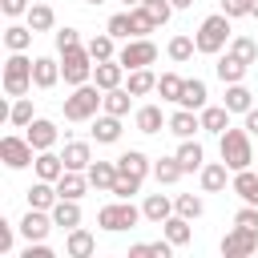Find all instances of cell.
I'll return each mask as SVG.
<instances>
[{
	"mask_svg": "<svg viewBox=\"0 0 258 258\" xmlns=\"http://www.w3.org/2000/svg\"><path fill=\"white\" fill-rule=\"evenodd\" d=\"M194 40H198V52H206V56H218V52L230 44V16H226V12H214V16H206V20L198 24Z\"/></svg>",
	"mask_w": 258,
	"mask_h": 258,
	"instance_id": "obj_1",
	"label": "cell"
},
{
	"mask_svg": "<svg viewBox=\"0 0 258 258\" xmlns=\"http://www.w3.org/2000/svg\"><path fill=\"white\" fill-rule=\"evenodd\" d=\"M101 101H105V93L89 81V85H77L69 97H64V121H93L97 113H101Z\"/></svg>",
	"mask_w": 258,
	"mask_h": 258,
	"instance_id": "obj_2",
	"label": "cell"
},
{
	"mask_svg": "<svg viewBox=\"0 0 258 258\" xmlns=\"http://www.w3.org/2000/svg\"><path fill=\"white\" fill-rule=\"evenodd\" d=\"M218 149H222V161L230 169H250V161H254V145H250V129L246 125L242 129H226L218 137Z\"/></svg>",
	"mask_w": 258,
	"mask_h": 258,
	"instance_id": "obj_3",
	"label": "cell"
},
{
	"mask_svg": "<svg viewBox=\"0 0 258 258\" xmlns=\"http://www.w3.org/2000/svg\"><path fill=\"white\" fill-rule=\"evenodd\" d=\"M93 69H97V60L89 56L85 44L60 52V77H64V85H73V89H77V85H89V81H93Z\"/></svg>",
	"mask_w": 258,
	"mask_h": 258,
	"instance_id": "obj_4",
	"label": "cell"
},
{
	"mask_svg": "<svg viewBox=\"0 0 258 258\" xmlns=\"http://www.w3.org/2000/svg\"><path fill=\"white\" fill-rule=\"evenodd\" d=\"M28 89H36L32 85V56L8 52V60H4V93L8 97H28Z\"/></svg>",
	"mask_w": 258,
	"mask_h": 258,
	"instance_id": "obj_5",
	"label": "cell"
},
{
	"mask_svg": "<svg viewBox=\"0 0 258 258\" xmlns=\"http://www.w3.org/2000/svg\"><path fill=\"white\" fill-rule=\"evenodd\" d=\"M141 218H145V214H141L133 202H121V198H117L113 206H101V210H97V226L109 230V234H117V230H133Z\"/></svg>",
	"mask_w": 258,
	"mask_h": 258,
	"instance_id": "obj_6",
	"label": "cell"
},
{
	"mask_svg": "<svg viewBox=\"0 0 258 258\" xmlns=\"http://www.w3.org/2000/svg\"><path fill=\"white\" fill-rule=\"evenodd\" d=\"M117 60H121L125 69H149V64L157 60V44H153L149 36H133V40H125V44L117 48Z\"/></svg>",
	"mask_w": 258,
	"mask_h": 258,
	"instance_id": "obj_7",
	"label": "cell"
},
{
	"mask_svg": "<svg viewBox=\"0 0 258 258\" xmlns=\"http://www.w3.org/2000/svg\"><path fill=\"white\" fill-rule=\"evenodd\" d=\"M0 161H4L8 169H28V165L36 161V149H32L28 137L8 133V137H0Z\"/></svg>",
	"mask_w": 258,
	"mask_h": 258,
	"instance_id": "obj_8",
	"label": "cell"
},
{
	"mask_svg": "<svg viewBox=\"0 0 258 258\" xmlns=\"http://www.w3.org/2000/svg\"><path fill=\"white\" fill-rule=\"evenodd\" d=\"M254 250H258V234H254V230H246V226L226 230V238H222V254H226V258H246V254H254Z\"/></svg>",
	"mask_w": 258,
	"mask_h": 258,
	"instance_id": "obj_9",
	"label": "cell"
},
{
	"mask_svg": "<svg viewBox=\"0 0 258 258\" xmlns=\"http://www.w3.org/2000/svg\"><path fill=\"white\" fill-rule=\"evenodd\" d=\"M52 226H56V222H52L48 210H32V206H28V214L20 218V234H24V242H44Z\"/></svg>",
	"mask_w": 258,
	"mask_h": 258,
	"instance_id": "obj_10",
	"label": "cell"
},
{
	"mask_svg": "<svg viewBox=\"0 0 258 258\" xmlns=\"http://www.w3.org/2000/svg\"><path fill=\"white\" fill-rule=\"evenodd\" d=\"M125 64L113 56V60H97V69H93V85L101 89V93H109V89H121V81H125Z\"/></svg>",
	"mask_w": 258,
	"mask_h": 258,
	"instance_id": "obj_11",
	"label": "cell"
},
{
	"mask_svg": "<svg viewBox=\"0 0 258 258\" xmlns=\"http://www.w3.org/2000/svg\"><path fill=\"white\" fill-rule=\"evenodd\" d=\"M198 173H202V194H222V189L230 185V173H234V169H230L226 161H206Z\"/></svg>",
	"mask_w": 258,
	"mask_h": 258,
	"instance_id": "obj_12",
	"label": "cell"
},
{
	"mask_svg": "<svg viewBox=\"0 0 258 258\" xmlns=\"http://www.w3.org/2000/svg\"><path fill=\"white\" fill-rule=\"evenodd\" d=\"M56 81H64L60 77V60L56 56H32V85L36 89H52Z\"/></svg>",
	"mask_w": 258,
	"mask_h": 258,
	"instance_id": "obj_13",
	"label": "cell"
},
{
	"mask_svg": "<svg viewBox=\"0 0 258 258\" xmlns=\"http://www.w3.org/2000/svg\"><path fill=\"white\" fill-rule=\"evenodd\" d=\"M24 137H28V141H32V149L40 153V149H52V145H56L60 129H56V125H52L48 117H36V121H32V125L24 129Z\"/></svg>",
	"mask_w": 258,
	"mask_h": 258,
	"instance_id": "obj_14",
	"label": "cell"
},
{
	"mask_svg": "<svg viewBox=\"0 0 258 258\" xmlns=\"http://www.w3.org/2000/svg\"><path fill=\"white\" fill-rule=\"evenodd\" d=\"M93 250H97V238H93L85 226L64 230V254H69V258H89Z\"/></svg>",
	"mask_w": 258,
	"mask_h": 258,
	"instance_id": "obj_15",
	"label": "cell"
},
{
	"mask_svg": "<svg viewBox=\"0 0 258 258\" xmlns=\"http://www.w3.org/2000/svg\"><path fill=\"white\" fill-rule=\"evenodd\" d=\"M165 129H169L173 137H181V141H185V137H194V133L202 129V113H198V109H181V105H177V113L169 117V125H165Z\"/></svg>",
	"mask_w": 258,
	"mask_h": 258,
	"instance_id": "obj_16",
	"label": "cell"
},
{
	"mask_svg": "<svg viewBox=\"0 0 258 258\" xmlns=\"http://www.w3.org/2000/svg\"><path fill=\"white\" fill-rule=\"evenodd\" d=\"M93 141L97 145H117L121 141V117H113V113L93 117Z\"/></svg>",
	"mask_w": 258,
	"mask_h": 258,
	"instance_id": "obj_17",
	"label": "cell"
},
{
	"mask_svg": "<svg viewBox=\"0 0 258 258\" xmlns=\"http://www.w3.org/2000/svg\"><path fill=\"white\" fill-rule=\"evenodd\" d=\"M117 173H133V177H141V181H145V177L153 173V161H149L141 149H125V153L117 157Z\"/></svg>",
	"mask_w": 258,
	"mask_h": 258,
	"instance_id": "obj_18",
	"label": "cell"
},
{
	"mask_svg": "<svg viewBox=\"0 0 258 258\" xmlns=\"http://www.w3.org/2000/svg\"><path fill=\"white\" fill-rule=\"evenodd\" d=\"M230 189H234L246 206H258V173H254V169H234Z\"/></svg>",
	"mask_w": 258,
	"mask_h": 258,
	"instance_id": "obj_19",
	"label": "cell"
},
{
	"mask_svg": "<svg viewBox=\"0 0 258 258\" xmlns=\"http://www.w3.org/2000/svg\"><path fill=\"white\" fill-rule=\"evenodd\" d=\"M60 157H64V169H81L85 173L93 165V145L89 141H64V153Z\"/></svg>",
	"mask_w": 258,
	"mask_h": 258,
	"instance_id": "obj_20",
	"label": "cell"
},
{
	"mask_svg": "<svg viewBox=\"0 0 258 258\" xmlns=\"http://www.w3.org/2000/svg\"><path fill=\"white\" fill-rule=\"evenodd\" d=\"M56 181H44V177H36L32 185H28V206L32 210H52L56 206Z\"/></svg>",
	"mask_w": 258,
	"mask_h": 258,
	"instance_id": "obj_21",
	"label": "cell"
},
{
	"mask_svg": "<svg viewBox=\"0 0 258 258\" xmlns=\"http://www.w3.org/2000/svg\"><path fill=\"white\" fill-rule=\"evenodd\" d=\"M48 214H52V222H56L60 230L81 226V202H77V198H56V206H52Z\"/></svg>",
	"mask_w": 258,
	"mask_h": 258,
	"instance_id": "obj_22",
	"label": "cell"
},
{
	"mask_svg": "<svg viewBox=\"0 0 258 258\" xmlns=\"http://www.w3.org/2000/svg\"><path fill=\"white\" fill-rule=\"evenodd\" d=\"M161 238H169L173 246H185V242L194 238V226H189V218H181V214L173 210V214L161 222Z\"/></svg>",
	"mask_w": 258,
	"mask_h": 258,
	"instance_id": "obj_23",
	"label": "cell"
},
{
	"mask_svg": "<svg viewBox=\"0 0 258 258\" xmlns=\"http://www.w3.org/2000/svg\"><path fill=\"white\" fill-rule=\"evenodd\" d=\"M246 69H250V64H246V60H238L234 52L218 56V64H214V73H218V81H222V85H238V81L246 77Z\"/></svg>",
	"mask_w": 258,
	"mask_h": 258,
	"instance_id": "obj_24",
	"label": "cell"
},
{
	"mask_svg": "<svg viewBox=\"0 0 258 258\" xmlns=\"http://www.w3.org/2000/svg\"><path fill=\"white\" fill-rule=\"evenodd\" d=\"M133 125H137V133H161L169 121L161 117V105H141L133 113Z\"/></svg>",
	"mask_w": 258,
	"mask_h": 258,
	"instance_id": "obj_25",
	"label": "cell"
},
{
	"mask_svg": "<svg viewBox=\"0 0 258 258\" xmlns=\"http://www.w3.org/2000/svg\"><path fill=\"white\" fill-rule=\"evenodd\" d=\"M177 161H181V169L185 173H194V169H202L206 165V149H202V141H194V137H185L181 145H177V153H173Z\"/></svg>",
	"mask_w": 258,
	"mask_h": 258,
	"instance_id": "obj_26",
	"label": "cell"
},
{
	"mask_svg": "<svg viewBox=\"0 0 258 258\" xmlns=\"http://www.w3.org/2000/svg\"><path fill=\"white\" fill-rule=\"evenodd\" d=\"M32 169H36V177L56 181V177L64 173V157H60V153H52V149H40V153H36V161H32Z\"/></svg>",
	"mask_w": 258,
	"mask_h": 258,
	"instance_id": "obj_27",
	"label": "cell"
},
{
	"mask_svg": "<svg viewBox=\"0 0 258 258\" xmlns=\"http://www.w3.org/2000/svg\"><path fill=\"white\" fill-rule=\"evenodd\" d=\"M141 214H145V222L161 226V222L173 214V202H169L165 194H145V202H141Z\"/></svg>",
	"mask_w": 258,
	"mask_h": 258,
	"instance_id": "obj_28",
	"label": "cell"
},
{
	"mask_svg": "<svg viewBox=\"0 0 258 258\" xmlns=\"http://www.w3.org/2000/svg\"><path fill=\"white\" fill-rule=\"evenodd\" d=\"M129 109H133V93L125 85L121 89H109L105 101H101V113H113V117H129Z\"/></svg>",
	"mask_w": 258,
	"mask_h": 258,
	"instance_id": "obj_29",
	"label": "cell"
},
{
	"mask_svg": "<svg viewBox=\"0 0 258 258\" xmlns=\"http://www.w3.org/2000/svg\"><path fill=\"white\" fill-rule=\"evenodd\" d=\"M28 28H32V32H52V28H56V12H52V4L32 0V8H28Z\"/></svg>",
	"mask_w": 258,
	"mask_h": 258,
	"instance_id": "obj_30",
	"label": "cell"
},
{
	"mask_svg": "<svg viewBox=\"0 0 258 258\" xmlns=\"http://www.w3.org/2000/svg\"><path fill=\"white\" fill-rule=\"evenodd\" d=\"M202 129L222 137V133L230 129V109H226V105H206V109H202Z\"/></svg>",
	"mask_w": 258,
	"mask_h": 258,
	"instance_id": "obj_31",
	"label": "cell"
},
{
	"mask_svg": "<svg viewBox=\"0 0 258 258\" xmlns=\"http://www.w3.org/2000/svg\"><path fill=\"white\" fill-rule=\"evenodd\" d=\"M85 173H89V185H93V189H113V181H117V161H93Z\"/></svg>",
	"mask_w": 258,
	"mask_h": 258,
	"instance_id": "obj_32",
	"label": "cell"
},
{
	"mask_svg": "<svg viewBox=\"0 0 258 258\" xmlns=\"http://www.w3.org/2000/svg\"><path fill=\"white\" fill-rule=\"evenodd\" d=\"M32 36H36V32H32L28 24H8V28H4V48H8V52H28Z\"/></svg>",
	"mask_w": 258,
	"mask_h": 258,
	"instance_id": "obj_33",
	"label": "cell"
},
{
	"mask_svg": "<svg viewBox=\"0 0 258 258\" xmlns=\"http://www.w3.org/2000/svg\"><path fill=\"white\" fill-rule=\"evenodd\" d=\"M125 89H129L133 97H149V93H157V77H153L149 69H129Z\"/></svg>",
	"mask_w": 258,
	"mask_h": 258,
	"instance_id": "obj_34",
	"label": "cell"
},
{
	"mask_svg": "<svg viewBox=\"0 0 258 258\" xmlns=\"http://www.w3.org/2000/svg\"><path fill=\"white\" fill-rule=\"evenodd\" d=\"M230 113H246V109H254V93L238 81V85H226V101H222Z\"/></svg>",
	"mask_w": 258,
	"mask_h": 258,
	"instance_id": "obj_35",
	"label": "cell"
},
{
	"mask_svg": "<svg viewBox=\"0 0 258 258\" xmlns=\"http://www.w3.org/2000/svg\"><path fill=\"white\" fill-rule=\"evenodd\" d=\"M36 117H32V97H12V105H8V125L12 129H28Z\"/></svg>",
	"mask_w": 258,
	"mask_h": 258,
	"instance_id": "obj_36",
	"label": "cell"
},
{
	"mask_svg": "<svg viewBox=\"0 0 258 258\" xmlns=\"http://www.w3.org/2000/svg\"><path fill=\"white\" fill-rule=\"evenodd\" d=\"M85 48H89L93 60H113V56H117V36H113V32H97Z\"/></svg>",
	"mask_w": 258,
	"mask_h": 258,
	"instance_id": "obj_37",
	"label": "cell"
},
{
	"mask_svg": "<svg viewBox=\"0 0 258 258\" xmlns=\"http://www.w3.org/2000/svg\"><path fill=\"white\" fill-rule=\"evenodd\" d=\"M206 97H210V93H206V81H198V77H194V81H185V89H181V101H177V105H181V109H198V113H202V109H206Z\"/></svg>",
	"mask_w": 258,
	"mask_h": 258,
	"instance_id": "obj_38",
	"label": "cell"
},
{
	"mask_svg": "<svg viewBox=\"0 0 258 258\" xmlns=\"http://www.w3.org/2000/svg\"><path fill=\"white\" fill-rule=\"evenodd\" d=\"M181 161L177 157H157L153 161V177H157V185H173V181H181Z\"/></svg>",
	"mask_w": 258,
	"mask_h": 258,
	"instance_id": "obj_39",
	"label": "cell"
},
{
	"mask_svg": "<svg viewBox=\"0 0 258 258\" xmlns=\"http://www.w3.org/2000/svg\"><path fill=\"white\" fill-rule=\"evenodd\" d=\"M165 52H169L173 64H185V60L198 52V40H194V36H173V40L165 44Z\"/></svg>",
	"mask_w": 258,
	"mask_h": 258,
	"instance_id": "obj_40",
	"label": "cell"
},
{
	"mask_svg": "<svg viewBox=\"0 0 258 258\" xmlns=\"http://www.w3.org/2000/svg\"><path fill=\"white\" fill-rule=\"evenodd\" d=\"M181 89H185V77H177V73H161L157 77V93H161V101H181Z\"/></svg>",
	"mask_w": 258,
	"mask_h": 258,
	"instance_id": "obj_41",
	"label": "cell"
},
{
	"mask_svg": "<svg viewBox=\"0 0 258 258\" xmlns=\"http://www.w3.org/2000/svg\"><path fill=\"white\" fill-rule=\"evenodd\" d=\"M226 52H234V56L246 60V64H254V60H258V40H250V36H230Z\"/></svg>",
	"mask_w": 258,
	"mask_h": 258,
	"instance_id": "obj_42",
	"label": "cell"
},
{
	"mask_svg": "<svg viewBox=\"0 0 258 258\" xmlns=\"http://www.w3.org/2000/svg\"><path fill=\"white\" fill-rule=\"evenodd\" d=\"M173 210H177L181 218H189V222H194V218H202L206 202H202L198 194H177V198H173Z\"/></svg>",
	"mask_w": 258,
	"mask_h": 258,
	"instance_id": "obj_43",
	"label": "cell"
},
{
	"mask_svg": "<svg viewBox=\"0 0 258 258\" xmlns=\"http://www.w3.org/2000/svg\"><path fill=\"white\" fill-rule=\"evenodd\" d=\"M109 194H117L121 202H129L133 194H141V177H133V173H117V181H113Z\"/></svg>",
	"mask_w": 258,
	"mask_h": 258,
	"instance_id": "obj_44",
	"label": "cell"
},
{
	"mask_svg": "<svg viewBox=\"0 0 258 258\" xmlns=\"http://www.w3.org/2000/svg\"><path fill=\"white\" fill-rule=\"evenodd\" d=\"M105 32H113L117 40H133V20H129V12H117V16H109Z\"/></svg>",
	"mask_w": 258,
	"mask_h": 258,
	"instance_id": "obj_45",
	"label": "cell"
},
{
	"mask_svg": "<svg viewBox=\"0 0 258 258\" xmlns=\"http://www.w3.org/2000/svg\"><path fill=\"white\" fill-rule=\"evenodd\" d=\"M129 20H133V36H149V32L157 28V20H153L141 4H137V8H129Z\"/></svg>",
	"mask_w": 258,
	"mask_h": 258,
	"instance_id": "obj_46",
	"label": "cell"
},
{
	"mask_svg": "<svg viewBox=\"0 0 258 258\" xmlns=\"http://www.w3.org/2000/svg\"><path fill=\"white\" fill-rule=\"evenodd\" d=\"M141 8H145L157 24H169V16H173V0H141Z\"/></svg>",
	"mask_w": 258,
	"mask_h": 258,
	"instance_id": "obj_47",
	"label": "cell"
},
{
	"mask_svg": "<svg viewBox=\"0 0 258 258\" xmlns=\"http://www.w3.org/2000/svg\"><path fill=\"white\" fill-rule=\"evenodd\" d=\"M52 36H56V52H64V48H77V44H81V32H77V28H69V24H64V28H56Z\"/></svg>",
	"mask_w": 258,
	"mask_h": 258,
	"instance_id": "obj_48",
	"label": "cell"
},
{
	"mask_svg": "<svg viewBox=\"0 0 258 258\" xmlns=\"http://www.w3.org/2000/svg\"><path fill=\"white\" fill-rule=\"evenodd\" d=\"M234 226H246V230L258 234V206H246V202H242V210L234 214Z\"/></svg>",
	"mask_w": 258,
	"mask_h": 258,
	"instance_id": "obj_49",
	"label": "cell"
},
{
	"mask_svg": "<svg viewBox=\"0 0 258 258\" xmlns=\"http://www.w3.org/2000/svg\"><path fill=\"white\" fill-rule=\"evenodd\" d=\"M16 230H20V226H12L8 218H0V254H8V250H12V238H16Z\"/></svg>",
	"mask_w": 258,
	"mask_h": 258,
	"instance_id": "obj_50",
	"label": "cell"
},
{
	"mask_svg": "<svg viewBox=\"0 0 258 258\" xmlns=\"http://www.w3.org/2000/svg\"><path fill=\"white\" fill-rule=\"evenodd\" d=\"M222 12H226L230 20H238V16H250V0H222Z\"/></svg>",
	"mask_w": 258,
	"mask_h": 258,
	"instance_id": "obj_51",
	"label": "cell"
},
{
	"mask_svg": "<svg viewBox=\"0 0 258 258\" xmlns=\"http://www.w3.org/2000/svg\"><path fill=\"white\" fill-rule=\"evenodd\" d=\"M28 8H32L28 0H0V12L4 16H28Z\"/></svg>",
	"mask_w": 258,
	"mask_h": 258,
	"instance_id": "obj_52",
	"label": "cell"
},
{
	"mask_svg": "<svg viewBox=\"0 0 258 258\" xmlns=\"http://www.w3.org/2000/svg\"><path fill=\"white\" fill-rule=\"evenodd\" d=\"M20 258H52V246H48V242H28Z\"/></svg>",
	"mask_w": 258,
	"mask_h": 258,
	"instance_id": "obj_53",
	"label": "cell"
},
{
	"mask_svg": "<svg viewBox=\"0 0 258 258\" xmlns=\"http://www.w3.org/2000/svg\"><path fill=\"white\" fill-rule=\"evenodd\" d=\"M242 117H246V129H250V133L258 137V105H254V109H246Z\"/></svg>",
	"mask_w": 258,
	"mask_h": 258,
	"instance_id": "obj_54",
	"label": "cell"
},
{
	"mask_svg": "<svg viewBox=\"0 0 258 258\" xmlns=\"http://www.w3.org/2000/svg\"><path fill=\"white\" fill-rule=\"evenodd\" d=\"M173 8H194V0H173Z\"/></svg>",
	"mask_w": 258,
	"mask_h": 258,
	"instance_id": "obj_55",
	"label": "cell"
},
{
	"mask_svg": "<svg viewBox=\"0 0 258 258\" xmlns=\"http://www.w3.org/2000/svg\"><path fill=\"white\" fill-rule=\"evenodd\" d=\"M250 16H258V0H250Z\"/></svg>",
	"mask_w": 258,
	"mask_h": 258,
	"instance_id": "obj_56",
	"label": "cell"
},
{
	"mask_svg": "<svg viewBox=\"0 0 258 258\" xmlns=\"http://www.w3.org/2000/svg\"><path fill=\"white\" fill-rule=\"evenodd\" d=\"M121 4H125V8H137V4H141V0H121Z\"/></svg>",
	"mask_w": 258,
	"mask_h": 258,
	"instance_id": "obj_57",
	"label": "cell"
},
{
	"mask_svg": "<svg viewBox=\"0 0 258 258\" xmlns=\"http://www.w3.org/2000/svg\"><path fill=\"white\" fill-rule=\"evenodd\" d=\"M85 4H93V8H97V4H105V0H85Z\"/></svg>",
	"mask_w": 258,
	"mask_h": 258,
	"instance_id": "obj_58",
	"label": "cell"
}]
</instances>
